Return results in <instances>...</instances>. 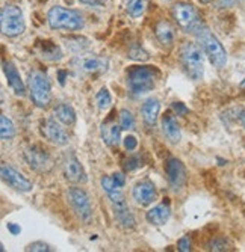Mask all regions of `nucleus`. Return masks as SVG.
<instances>
[{
  "label": "nucleus",
  "instance_id": "obj_1",
  "mask_svg": "<svg viewBox=\"0 0 245 252\" xmlns=\"http://www.w3.org/2000/svg\"><path fill=\"white\" fill-rule=\"evenodd\" d=\"M161 71L156 67L150 65H135L126 73V82L129 92L133 97H143L156 86Z\"/></svg>",
  "mask_w": 245,
  "mask_h": 252
},
{
  "label": "nucleus",
  "instance_id": "obj_2",
  "mask_svg": "<svg viewBox=\"0 0 245 252\" xmlns=\"http://www.w3.org/2000/svg\"><path fill=\"white\" fill-rule=\"evenodd\" d=\"M180 60L185 73L192 80H200L204 73V52L195 42H185L180 47Z\"/></svg>",
  "mask_w": 245,
  "mask_h": 252
},
{
  "label": "nucleus",
  "instance_id": "obj_3",
  "mask_svg": "<svg viewBox=\"0 0 245 252\" xmlns=\"http://www.w3.org/2000/svg\"><path fill=\"white\" fill-rule=\"evenodd\" d=\"M195 35H197L198 41H200V45H202L204 55H207L210 64L218 70L224 68L227 64V52L223 47V44L220 42V39L204 26L198 29Z\"/></svg>",
  "mask_w": 245,
  "mask_h": 252
},
{
  "label": "nucleus",
  "instance_id": "obj_4",
  "mask_svg": "<svg viewBox=\"0 0 245 252\" xmlns=\"http://www.w3.org/2000/svg\"><path fill=\"white\" fill-rule=\"evenodd\" d=\"M47 21L52 29L67 30V32L82 30L85 26L83 17L78 11L68 9L64 6H53L47 14Z\"/></svg>",
  "mask_w": 245,
  "mask_h": 252
},
{
  "label": "nucleus",
  "instance_id": "obj_5",
  "mask_svg": "<svg viewBox=\"0 0 245 252\" xmlns=\"http://www.w3.org/2000/svg\"><path fill=\"white\" fill-rule=\"evenodd\" d=\"M27 85L32 103L40 109H47L52 103V86L47 76L38 70L30 71Z\"/></svg>",
  "mask_w": 245,
  "mask_h": 252
},
{
  "label": "nucleus",
  "instance_id": "obj_6",
  "mask_svg": "<svg viewBox=\"0 0 245 252\" xmlns=\"http://www.w3.org/2000/svg\"><path fill=\"white\" fill-rule=\"evenodd\" d=\"M0 24H2V34L5 37L15 38L21 35L26 29L21 9L14 5H5L0 12Z\"/></svg>",
  "mask_w": 245,
  "mask_h": 252
},
{
  "label": "nucleus",
  "instance_id": "obj_7",
  "mask_svg": "<svg viewBox=\"0 0 245 252\" xmlns=\"http://www.w3.org/2000/svg\"><path fill=\"white\" fill-rule=\"evenodd\" d=\"M24 160L30 169H34L38 174H47L53 169V159L47 150L40 145H30L24 150Z\"/></svg>",
  "mask_w": 245,
  "mask_h": 252
},
{
  "label": "nucleus",
  "instance_id": "obj_8",
  "mask_svg": "<svg viewBox=\"0 0 245 252\" xmlns=\"http://www.w3.org/2000/svg\"><path fill=\"white\" fill-rule=\"evenodd\" d=\"M173 17L177 21L179 27L185 30V32L195 34L203 26V23L198 19L195 8L189 3H183V2L176 3L173 6Z\"/></svg>",
  "mask_w": 245,
  "mask_h": 252
},
{
  "label": "nucleus",
  "instance_id": "obj_9",
  "mask_svg": "<svg viewBox=\"0 0 245 252\" xmlns=\"http://www.w3.org/2000/svg\"><path fill=\"white\" fill-rule=\"evenodd\" d=\"M71 67L78 74L96 76L108 70V59L96 55H81L71 60Z\"/></svg>",
  "mask_w": 245,
  "mask_h": 252
},
{
  "label": "nucleus",
  "instance_id": "obj_10",
  "mask_svg": "<svg viewBox=\"0 0 245 252\" xmlns=\"http://www.w3.org/2000/svg\"><path fill=\"white\" fill-rule=\"evenodd\" d=\"M67 196L74 213L78 214V217L82 222L88 224L89 220L93 219V206H91L88 194L81 187H70Z\"/></svg>",
  "mask_w": 245,
  "mask_h": 252
},
{
  "label": "nucleus",
  "instance_id": "obj_11",
  "mask_svg": "<svg viewBox=\"0 0 245 252\" xmlns=\"http://www.w3.org/2000/svg\"><path fill=\"white\" fill-rule=\"evenodd\" d=\"M0 174H2V180L8 186L15 189V191L27 194V192H30L34 189L32 181H29L23 174H20L17 169L12 168L11 165H8L5 162L2 163V166H0Z\"/></svg>",
  "mask_w": 245,
  "mask_h": 252
},
{
  "label": "nucleus",
  "instance_id": "obj_12",
  "mask_svg": "<svg viewBox=\"0 0 245 252\" xmlns=\"http://www.w3.org/2000/svg\"><path fill=\"white\" fill-rule=\"evenodd\" d=\"M41 135L49 140V142L58 145V147H64L70 142V136L64 130V127L55 121V119H44L41 121Z\"/></svg>",
  "mask_w": 245,
  "mask_h": 252
},
{
  "label": "nucleus",
  "instance_id": "obj_13",
  "mask_svg": "<svg viewBox=\"0 0 245 252\" xmlns=\"http://www.w3.org/2000/svg\"><path fill=\"white\" fill-rule=\"evenodd\" d=\"M165 171H166V177H168V183L173 187V191H180V189L185 186L186 183V168L182 163V160L176 159V157H171L168 159L166 165H165Z\"/></svg>",
  "mask_w": 245,
  "mask_h": 252
},
{
  "label": "nucleus",
  "instance_id": "obj_14",
  "mask_svg": "<svg viewBox=\"0 0 245 252\" xmlns=\"http://www.w3.org/2000/svg\"><path fill=\"white\" fill-rule=\"evenodd\" d=\"M62 174L67 181L73 184H85L86 183V172L76 155H67L62 162Z\"/></svg>",
  "mask_w": 245,
  "mask_h": 252
},
{
  "label": "nucleus",
  "instance_id": "obj_15",
  "mask_svg": "<svg viewBox=\"0 0 245 252\" xmlns=\"http://www.w3.org/2000/svg\"><path fill=\"white\" fill-rule=\"evenodd\" d=\"M133 199L140 204V206H150V204L156 199V186L150 180H141L138 181L132 191Z\"/></svg>",
  "mask_w": 245,
  "mask_h": 252
},
{
  "label": "nucleus",
  "instance_id": "obj_16",
  "mask_svg": "<svg viewBox=\"0 0 245 252\" xmlns=\"http://www.w3.org/2000/svg\"><path fill=\"white\" fill-rule=\"evenodd\" d=\"M102 139H103V142L114 148V147H118L120 145V135H121V125L120 122L117 124L114 121V114L106 119L103 124H102Z\"/></svg>",
  "mask_w": 245,
  "mask_h": 252
},
{
  "label": "nucleus",
  "instance_id": "obj_17",
  "mask_svg": "<svg viewBox=\"0 0 245 252\" xmlns=\"http://www.w3.org/2000/svg\"><path fill=\"white\" fill-rule=\"evenodd\" d=\"M2 65H3V73L6 76V80H8L9 88L15 94H17V96L23 97L24 94H26V88H24V83H23L21 77H20V73L17 71V68H15V65L12 64V62L3 60Z\"/></svg>",
  "mask_w": 245,
  "mask_h": 252
},
{
  "label": "nucleus",
  "instance_id": "obj_18",
  "mask_svg": "<svg viewBox=\"0 0 245 252\" xmlns=\"http://www.w3.org/2000/svg\"><path fill=\"white\" fill-rule=\"evenodd\" d=\"M170 216H171V207H170V202L168 201L150 209L145 213V219L148 220V224L155 225V227L165 225L168 222V219H170Z\"/></svg>",
  "mask_w": 245,
  "mask_h": 252
},
{
  "label": "nucleus",
  "instance_id": "obj_19",
  "mask_svg": "<svg viewBox=\"0 0 245 252\" xmlns=\"http://www.w3.org/2000/svg\"><path fill=\"white\" fill-rule=\"evenodd\" d=\"M112 209H114V214L115 219L120 227H122L124 230H133L136 225V220L133 213L130 212L127 202H120V204H112Z\"/></svg>",
  "mask_w": 245,
  "mask_h": 252
},
{
  "label": "nucleus",
  "instance_id": "obj_20",
  "mask_svg": "<svg viewBox=\"0 0 245 252\" xmlns=\"http://www.w3.org/2000/svg\"><path fill=\"white\" fill-rule=\"evenodd\" d=\"M162 133L168 139V142L171 144H179L182 139V132H180V125L177 124L176 118L171 114H166L162 116Z\"/></svg>",
  "mask_w": 245,
  "mask_h": 252
},
{
  "label": "nucleus",
  "instance_id": "obj_21",
  "mask_svg": "<svg viewBox=\"0 0 245 252\" xmlns=\"http://www.w3.org/2000/svg\"><path fill=\"white\" fill-rule=\"evenodd\" d=\"M155 35H156V39L159 41V44L163 45L165 49H170V47H173L176 42V30L170 23L165 21V20H161L156 24Z\"/></svg>",
  "mask_w": 245,
  "mask_h": 252
},
{
  "label": "nucleus",
  "instance_id": "obj_22",
  "mask_svg": "<svg viewBox=\"0 0 245 252\" xmlns=\"http://www.w3.org/2000/svg\"><path fill=\"white\" fill-rule=\"evenodd\" d=\"M35 50L37 53L45 59V60H50V62H55V60H61L62 59V50L59 49V47L52 42V41H38L37 45H35Z\"/></svg>",
  "mask_w": 245,
  "mask_h": 252
},
{
  "label": "nucleus",
  "instance_id": "obj_23",
  "mask_svg": "<svg viewBox=\"0 0 245 252\" xmlns=\"http://www.w3.org/2000/svg\"><path fill=\"white\" fill-rule=\"evenodd\" d=\"M161 112V103L158 98H148L143 103L141 115L147 125H155Z\"/></svg>",
  "mask_w": 245,
  "mask_h": 252
},
{
  "label": "nucleus",
  "instance_id": "obj_24",
  "mask_svg": "<svg viewBox=\"0 0 245 252\" xmlns=\"http://www.w3.org/2000/svg\"><path fill=\"white\" fill-rule=\"evenodd\" d=\"M55 116L61 124H64V125H74V122H76L74 109L67 103H61L55 107Z\"/></svg>",
  "mask_w": 245,
  "mask_h": 252
},
{
  "label": "nucleus",
  "instance_id": "obj_25",
  "mask_svg": "<svg viewBox=\"0 0 245 252\" xmlns=\"http://www.w3.org/2000/svg\"><path fill=\"white\" fill-rule=\"evenodd\" d=\"M64 44L71 53H81L89 47V41L83 37H68L64 39Z\"/></svg>",
  "mask_w": 245,
  "mask_h": 252
},
{
  "label": "nucleus",
  "instance_id": "obj_26",
  "mask_svg": "<svg viewBox=\"0 0 245 252\" xmlns=\"http://www.w3.org/2000/svg\"><path fill=\"white\" fill-rule=\"evenodd\" d=\"M0 136H2V140H12L15 136L14 122L6 115L0 116Z\"/></svg>",
  "mask_w": 245,
  "mask_h": 252
},
{
  "label": "nucleus",
  "instance_id": "obj_27",
  "mask_svg": "<svg viewBox=\"0 0 245 252\" xmlns=\"http://www.w3.org/2000/svg\"><path fill=\"white\" fill-rule=\"evenodd\" d=\"M96 103L97 107L100 110H108L112 104V97H111V92L108 91V88H102L97 94H96Z\"/></svg>",
  "mask_w": 245,
  "mask_h": 252
},
{
  "label": "nucleus",
  "instance_id": "obj_28",
  "mask_svg": "<svg viewBox=\"0 0 245 252\" xmlns=\"http://www.w3.org/2000/svg\"><path fill=\"white\" fill-rule=\"evenodd\" d=\"M147 5V0H127V12L132 19L141 17Z\"/></svg>",
  "mask_w": 245,
  "mask_h": 252
},
{
  "label": "nucleus",
  "instance_id": "obj_29",
  "mask_svg": "<svg viewBox=\"0 0 245 252\" xmlns=\"http://www.w3.org/2000/svg\"><path fill=\"white\" fill-rule=\"evenodd\" d=\"M118 118H120V125H121L122 130H133L135 129V118H133L130 110L121 109Z\"/></svg>",
  "mask_w": 245,
  "mask_h": 252
},
{
  "label": "nucleus",
  "instance_id": "obj_30",
  "mask_svg": "<svg viewBox=\"0 0 245 252\" xmlns=\"http://www.w3.org/2000/svg\"><path fill=\"white\" fill-rule=\"evenodd\" d=\"M207 249L213 251V252H224V251H230L232 249V243L228 242L224 237H217V239H212L207 243Z\"/></svg>",
  "mask_w": 245,
  "mask_h": 252
},
{
  "label": "nucleus",
  "instance_id": "obj_31",
  "mask_svg": "<svg viewBox=\"0 0 245 252\" xmlns=\"http://www.w3.org/2000/svg\"><path fill=\"white\" fill-rule=\"evenodd\" d=\"M130 59H133V60H147L150 56H148V53L145 52V50H143L140 45H133L132 49L129 50V55H127Z\"/></svg>",
  "mask_w": 245,
  "mask_h": 252
},
{
  "label": "nucleus",
  "instance_id": "obj_32",
  "mask_svg": "<svg viewBox=\"0 0 245 252\" xmlns=\"http://www.w3.org/2000/svg\"><path fill=\"white\" fill-rule=\"evenodd\" d=\"M26 251L27 252H30V251L32 252H50V251H53V248L44 242H34L26 246Z\"/></svg>",
  "mask_w": 245,
  "mask_h": 252
},
{
  "label": "nucleus",
  "instance_id": "obj_33",
  "mask_svg": "<svg viewBox=\"0 0 245 252\" xmlns=\"http://www.w3.org/2000/svg\"><path fill=\"white\" fill-rule=\"evenodd\" d=\"M100 183H102V187H103V191H104L106 194H109V192L115 191V189H118V186H117L115 180H114L112 177H108V175L102 177Z\"/></svg>",
  "mask_w": 245,
  "mask_h": 252
},
{
  "label": "nucleus",
  "instance_id": "obj_34",
  "mask_svg": "<svg viewBox=\"0 0 245 252\" xmlns=\"http://www.w3.org/2000/svg\"><path fill=\"white\" fill-rule=\"evenodd\" d=\"M124 148L127 151H135L138 148V139L135 136H132V135H127L124 137Z\"/></svg>",
  "mask_w": 245,
  "mask_h": 252
},
{
  "label": "nucleus",
  "instance_id": "obj_35",
  "mask_svg": "<svg viewBox=\"0 0 245 252\" xmlns=\"http://www.w3.org/2000/svg\"><path fill=\"white\" fill-rule=\"evenodd\" d=\"M177 248H179V251H182V252H188V251H191V237H189V235H185V237H182V239L177 242Z\"/></svg>",
  "mask_w": 245,
  "mask_h": 252
},
{
  "label": "nucleus",
  "instance_id": "obj_36",
  "mask_svg": "<svg viewBox=\"0 0 245 252\" xmlns=\"http://www.w3.org/2000/svg\"><path fill=\"white\" fill-rule=\"evenodd\" d=\"M138 166H141V159L140 157H130V159L126 162V165H124V168H126V171H133V169H136Z\"/></svg>",
  "mask_w": 245,
  "mask_h": 252
},
{
  "label": "nucleus",
  "instance_id": "obj_37",
  "mask_svg": "<svg viewBox=\"0 0 245 252\" xmlns=\"http://www.w3.org/2000/svg\"><path fill=\"white\" fill-rule=\"evenodd\" d=\"M173 109L176 110V114L177 115H186L189 110H188V107L183 104V103H179V101H176V103H173Z\"/></svg>",
  "mask_w": 245,
  "mask_h": 252
},
{
  "label": "nucleus",
  "instance_id": "obj_38",
  "mask_svg": "<svg viewBox=\"0 0 245 252\" xmlns=\"http://www.w3.org/2000/svg\"><path fill=\"white\" fill-rule=\"evenodd\" d=\"M81 2L89 6H104L108 3V0H81Z\"/></svg>",
  "mask_w": 245,
  "mask_h": 252
},
{
  "label": "nucleus",
  "instance_id": "obj_39",
  "mask_svg": "<svg viewBox=\"0 0 245 252\" xmlns=\"http://www.w3.org/2000/svg\"><path fill=\"white\" fill-rule=\"evenodd\" d=\"M112 178L115 180L118 187H122V186H124V183H126V177L122 175L121 172H115V174H112Z\"/></svg>",
  "mask_w": 245,
  "mask_h": 252
},
{
  "label": "nucleus",
  "instance_id": "obj_40",
  "mask_svg": "<svg viewBox=\"0 0 245 252\" xmlns=\"http://www.w3.org/2000/svg\"><path fill=\"white\" fill-rule=\"evenodd\" d=\"M236 2L238 0H217V5L218 8H232Z\"/></svg>",
  "mask_w": 245,
  "mask_h": 252
},
{
  "label": "nucleus",
  "instance_id": "obj_41",
  "mask_svg": "<svg viewBox=\"0 0 245 252\" xmlns=\"http://www.w3.org/2000/svg\"><path fill=\"white\" fill-rule=\"evenodd\" d=\"M8 230L11 231V234H20V231H21V228L19 227V225H15V224H8Z\"/></svg>",
  "mask_w": 245,
  "mask_h": 252
},
{
  "label": "nucleus",
  "instance_id": "obj_42",
  "mask_svg": "<svg viewBox=\"0 0 245 252\" xmlns=\"http://www.w3.org/2000/svg\"><path fill=\"white\" fill-rule=\"evenodd\" d=\"M65 71H59V82H61V85H64V77H65Z\"/></svg>",
  "mask_w": 245,
  "mask_h": 252
},
{
  "label": "nucleus",
  "instance_id": "obj_43",
  "mask_svg": "<svg viewBox=\"0 0 245 252\" xmlns=\"http://www.w3.org/2000/svg\"><path fill=\"white\" fill-rule=\"evenodd\" d=\"M239 121H241V124L244 125V129H245V112H241V115H239Z\"/></svg>",
  "mask_w": 245,
  "mask_h": 252
},
{
  "label": "nucleus",
  "instance_id": "obj_44",
  "mask_svg": "<svg viewBox=\"0 0 245 252\" xmlns=\"http://www.w3.org/2000/svg\"><path fill=\"white\" fill-rule=\"evenodd\" d=\"M241 89H242V91L245 92V78H244V80L241 82Z\"/></svg>",
  "mask_w": 245,
  "mask_h": 252
},
{
  "label": "nucleus",
  "instance_id": "obj_45",
  "mask_svg": "<svg viewBox=\"0 0 245 252\" xmlns=\"http://www.w3.org/2000/svg\"><path fill=\"white\" fill-rule=\"evenodd\" d=\"M198 2H200V3H210L212 0H198Z\"/></svg>",
  "mask_w": 245,
  "mask_h": 252
}]
</instances>
